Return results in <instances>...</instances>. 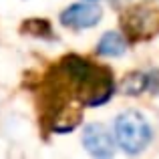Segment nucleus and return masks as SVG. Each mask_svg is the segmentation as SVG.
<instances>
[{
	"label": "nucleus",
	"mask_w": 159,
	"mask_h": 159,
	"mask_svg": "<svg viewBox=\"0 0 159 159\" xmlns=\"http://www.w3.org/2000/svg\"><path fill=\"white\" fill-rule=\"evenodd\" d=\"M61 73L65 75L66 83L75 91V97L89 107L107 103L115 89L111 70L105 66L93 65L77 54H69L62 58Z\"/></svg>",
	"instance_id": "f257e3e1"
},
{
	"label": "nucleus",
	"mask_w": 159,
	"mask_h": 159,
	"mask_svg": "<svg viewBox=\"0 0 159 159\" xmlns=\"http://www.w3.org/2000/svg\"><path fill=\"white\" fill-rule=\"evenodd\" d=\"M113 137L117 147H121L127 155H139L151 143V125L139 111H123L113 121Z\"/></svg>",
	"instance_id": "f03ea898"
},
{
	"label": "nucleus",
	"mask_w": 159,
	"mask_h": 159,
	"mask_svg": "<svg viewBox=\"0 0 159 159\" xmlns=\"http://www.w3.org/2000/svg\"><path fill=\"white\" fill-rule=\"evenodd\" d=\"M103 16V10L97 6V2H75L66 6L61 12V24L65 28H73V30H85V28H93L99 24Z\"/></svg>",
	"instance_id": "7ed1b4c3"
},
{
	"label": "nucleus",
	"mask_w": 159,
	"mask_h": 159,
	"mask_svg": "<svg viewBox=\"0 0 159 159\" xmlns=\"http://www.w3.org/2000/svg\"><path fill=\"white\" fill-rule=\"evenodd\" d=\"M83 147L87 149V153L99 159H109L115 155V137L107 131L105 125L101 123H91L83 129Z\"/></svg>",
	"instance_id": "20e7f679"
},
{
	"label": "nucleus",
	"mask_w": 159,
	"mask_h": 159,
	"mask_svg": "<svg viewBox=\"0 0 159 159\" xmlns=\"http://www.w3.org/2000/svg\"><path fill=\"white\" fill-rule=\"evenodd\" d=\"M125 30L133 36V39H141L147 34H153L157 32L159 22H157V12L145 10V8H135L127 14V18H123Z\"/></svg>",
	"instance_id": "39448f33"
},
{
	"label": "nucleus",
	"mask_w": 159,
	"mask_h": 159,
	"mask_svg": "<svg viewBox=\"0 0 159 159\" xmlns=\"http://www.w3.org/2000/svg\"><path fill=\"white\" fill-rule=\"evenodd\" d=\"M125 51H127V40L121 32L117 30H109L99 39L97 43V54L107 58H117V57H123Z\"/></svg>",
	"instance_id": "423d86ee"
},
{
	"label": "nucleus",
	"mask_w": 159,
	"mask_h": 159,
	"mask_svg": "<svg viewBox=\"0 0 159 159\" xmlns=\"http://www.w3.org/2000/svg\"><path fill=\"white\" fill-rule=\"evenodd\" d=\"M147 89H149V75L141 73V70L129 73L127 77L123 79V83H121V91H123L125 95H129V97H137V95H141Z\"/></svg>",
	"instance_id": "0eeeda50"
},
{
	"label": "nucleus",
	"mask_w": 159,
	"mask_h": 159,
	"mask_svg": "<svg viewBox=\"0 0 159 159\" xmlns=\"http://www.w3.org/2000/svg\"><path fill=\"white\" fill-rule=\"evenodd\" d=\"M24 30L30 32V34H36L40 39H52V30H51V24L47 20H28L24 22Z\"/></svg>",
	"instance_id": "6e6552de"
},
{
	"label": "nucleus",
	"mask_w": 159,
	"mask_h": 159,
	"mask_svg": "<svg viewBox=\"0 0 159 159\" xmlns=\"http://www.w3.org/2000/svg\"><path fill=\"white\" fill-rule=\"evenodd\" d=\"M87 2H99V0H87Z\"/></svg>",
	"instance_id": "1a4fd4ad"
}]
</instances>
